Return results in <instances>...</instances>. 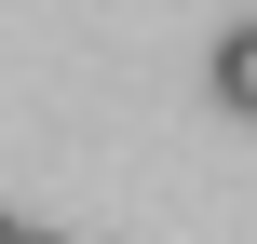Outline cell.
<instances>
[{
    "instance_id": "3957f363",
    "label": "cell",
    "mask_w": 257,
    "mask_h": 244,
    "mask_svg": "<svg viewBox=\"0 0 257 244\" xmlns=\"http://www.w3.org/2000/svg\"><path fill=\"white\" fill-rule=\"evenodd\" d=\"M27 244H54V231H27Z\"/></svg>"
},
{
    "instance_id": "6da1fadb",
    "label": "cell",
    "mask_w": 257,
    "mask_h": 244,
    "mask_svg": "<svg viewBox=\"0 0 257 244\" xmlns=\"http://www.w3.org/2000/svg\"><path fill=\"white\" fill-rule=\"evenodd\" d=\"M203 82H217V109H230V122H257V27L217 41V68H203Z\"/></svg>"
},
{
    "instance_id": "7a4b0ae2",
    "label": "cell",
    "mask_w": 257,
    "mask_h": 244,
    "mask_svg": "<svg viewBox=\"0 0 257 244\" xmlns=\"http://www.w3.org/2000/svg\"><path fill=\"white\" fill-rule=\"evenodd\" d=\"M0 244H27V217H0Z\"/></svg>"
}]
</instances>
